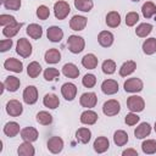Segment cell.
I'll return each mask as SVG.
<instances>
[{"mask_svg": "<svg viewBox=\"0 0 156 156\" xmlns=\"http://www.w3.org/2000/svg\"><path fill=\"white\" fill-rule=\"evenodd\" d=\"M154 129H155V132H156V122H155V126H154Z\"/></svg>", "mask_w": 156, "mask_h": 156, "instance_id": "816d5d0a", "label": "cell"}, {"mask_svg": "<svg viewBox=\"0 0 156 156\" xmlns=\"http://www.w3.org/2000/svg\"><path fill=\"white\" fill-rule=\"evenodd\" d=\"M113 143L117 146H124L128 143V134H127V132H124L122 129L116 130L113 133Z\"/></svg>", "mask_w": 156, "mask_h": 156, "instance_id": "d6a6232c", "label": "cell"}, {"mask_svg": "<svg viewBox=\"0 0 156 156\" xmlns=\"http://www.w3.org/2000/svg\"><path fill=\"white\" fill-rule=\"evenodd\" d=\"M140 121V117L136 115V112H129L124 117V122L127 126H135Z\"/></svg>", "mask_w": 156, "mask_h": 156, "instance_id": "7dc6e473", "label": "cell"}, {"mask_svg": "<svg viewBox=\"0 0 156 156\" xmlns=\"http://www.w3.org/2000/svg\"><path fill=\"white\" fill-rule=\"evenodd\" d=\"M99 60L94 54H87L82 58V66L87 69H94L98 67Z\"/></svg>", "mask_w": 156, "mask_h": 156, "instance_id": "4316f807", "label": "cell"}, {"mask_svg": "<svg viewBox=\"0 0 156 156\" xmlns=\"http://www.w3.org/2000/svg\"><path fill=\"white\" fill-rule=\"evenodd\" d=\"M139 21V13L135 11H130L126 15V24L128 27H133L136 24V22Z\"/></svg>", "mask_w": 156, "mask_h": 156, "instance_id": "ee69618b", "label": "cell"}, {"mask_svg": "<svg viewBox=\"0 0 156 156\" xmlns=\"http://www.w3.org/2000/svg\"><path fill=\"white\" fill-rule=\"evenodd\" d=\"M44 60L49 65H55V63L60 62V60H61V52L58 51V49L51 48V49H49V50L45 51Z\"/></svg>", "mask_w": 156, "mask_h": 156, "instance_id": "ffe728a7", "label": "cell"}, {"mask_svg": "<svg viewBox=\"0 0 156 156\" xmlns=\"http://www.w3.org/2000/svg\"><path fill=\"white\" fill-rule=\"evenodd\" d=\"M132 1H134V2H138V1H140V0H132Z\"/></svg>", "mask_w": 156, "mask_h": 156, "instance_id": "f5cc1de1", "label": "cell"}, {"mask_svg": "<svg viewBox=\"0 0 156 156\" xmlns=\"http://www.w3.org/2000/svg\"><path fill=\"white\" fill-rule=\"evenodd\" d=\"M35 119L41 126H49L52 123V116L48 111H39L35 116Z\"/></svg>", "mask_w": 156, "mask_h": 156, "instance_id": "74e56055", "label": "cell"}, {"mask_svg": "<svg viewBox=\"0 0 156 156\" xmlns=\"http://www.w3.org/2000/svg\"><path fill=\"white\" fill-rule=\"evenodd\" d=\"M27 34L32 38V39H40L41 35H43V28L41 26L37 24V23H30L28 27H27Z\"/></svg>", "mask_w": 156, "mask_h": 156, "instance_id": "1f68e13d", "label": "cell"}, {"mask_svg": "<svg viewBox=\"0 0 156 156\" xmlns=\"http://www.w3.org/2000/svg\"><path fill=\"white\" fill-rule=\"evenodd\" d=\"M143 51L146 55H154L156 52V38H147L143 43Z\"/></svg>", "mask_w": 156, "mask_h": 156, "instance_id": "8d00e7d4", "label": "cell"}, {"mask_svg": "<svg viewBox=\"0 0 156 156\" xmlns=\"http://www.w3.org/2000/svg\"><path fill=\"white\" fill-rule=\"evenodd\" d=\"M119 111H121V104L116 99H110V100L105 101L102 105V112L107 117L116 116L119 113Z\"/></svg>", "mask_w": 156, "mask_h": 156, "instance_id": "5b68a950", "label": "cell"}, {"mask_svg": "<svg viewBox=\"0 0 156 156\" xmlns=\"http://www.w3.org/2000/svg\"><path fill=\"white\" fill-rule=\"evenodd\" d=\"M127 107L130 112H141L145 108V101L139 95H132L127 99Z\"/></svg>", "mask_w": 156, "mask_h": 156, "instance_id": "277c9868", "label": "cell"}, {"mask_svg": "<svg viewBox=\"0 0 156 156\" xmlns=\"http://www.w3.org/2000/svg\"><path fill=\"white\" fill-rule=\"evenodd\" d=\"M151 133V126L147 122H143L140 123L135 129H134V135L136 139H144L146 136H149Z\"/></svg>", "mask_w": 156, "mask_h": 156, "instance_id": "603a6c76", "label": "cell"}, {"mask_svg": "<svg viewBox=\"0 0 156 156\" xmlns=\"http://www.w3.org/2000/svg\"><path fill=\"white\" fill-rule=\"evenodd\" d=\"M135 69H136V63H135V61L128 60V61L123 62V65L121 66L118 73H119L121 77H128V76H130Z\"/></svg>", "mask_w": 156, "mask_h": 156, "instance_id": "83f0119b", "label": "cell"}, {"mask_svg": "<svg viewBox=\"0 0 156 156\" xmlns=\"http://www.w3.org/2000/svg\"><path fill=\"white\" fill-rule=\"evenodd\" d=\"M98 102V96L93 91H88V93H83L79 98V104L80 106L85 107V108H93L95 107Z\"/></svg>", "mask_w": 156, "mask_h": 156, "instance_id": "ba28073f", "label": "cell"}, {"mask_svg": "<svg viewBox=\"0 0 156 156\" xmlns=\"http://www.w3.org/2000/svg\"><path fill=\"white\" fill-rule=\"evenodd\" d=\"M141 150L146 155H152L156 152V140L155 139H146L141 144Z\"/></svg>", "mask_w": 156, "mask_h": 156, "instance_id": "f35d334b", "label": "cell"}, {"mask_svg": "<svg viewBox=\"0 0 156 156\" xmlns=\"http://www.w3.org/2000/svg\"><path fill=\"white\" fill-rule=\"evenodd\" d=\"M23 101L27 105H33L38 101V89L34 85H28L24 88L23 94H22Z\"/></svg>", "mask_w": 156, "mask_h": 156, "instance_id": "52a82bcc", "label": "cell"}, {"mask_svg": "<svg viewBox=\"0 0 156 156\" xmlns=\"http://www.w3.org/2000/svg\"><path fill=\"white\" fill-rule=\"evenodd\" d=\"M67 46H68V50L72 54H79L85 48V40L79 35L72 34L67 39Z\"/></svg>", "mask_w": 156, "mask_h": 156, "instance_id": "6da1fadb", "label": "cell"}, {"mask_svg": "<svg viewBox=\"0 0 156 156\" xmlns=\"http://www.w3.org/2000/svg\"><path fill=\"white\" fill-rule=\"evenodd\" d=\"M2 5L5 6V9L7 10H12V11H18L21 9V0H4Z\"/></svg>", "mask_w": 156, "mask_h": 156, "instance_id": "f6af8a7d", "label": "cell"}, {"mask_svg": "<svg viewBox=\"0 0 156 156\" xmlns=\"http://www.w3.org/2000/svg\"><path fill=\"white\" fill-rule=\"evenodd\" d=\"M123 88H124V91H127V93H133V94H134V93H139V91L143 90L144 83H143V80H141L140 78H136V77H134V78H128V79L124 82Z\"/></svg>", "mask_w": 156, "mask_h": 156, "instance_id": "8992f818", "label": "cell"}, {"mask_svg": "<svg viewBox=\"0 0 156 156\" xmlns=\"http://www.w3.org/2000/svg\"><path fill=\"white\" fill-rule=\"evenodd\" d=\"M122 155L123 156H138V152L134 149H127V150H124L122 152Z\"/></svg>", "mask_w": 156, "mask_h": 156, "instance_id": "f907efd6", "label": "cell"}, {"mask_svg": "<svg viewBox=\"0 0 156 156\" xmlns=\"http://www.w3.org/2000/svg\"><path fill=\"white\" fill-rule=\"evenodd\" d=\"M48 150L51 154H60L63 150V140L57 135L51 136L48 140Z\"/></svg>", "mask_w": 156, "mask_h": 156, "instance_id": "5bb4252c", "label": "cell"}, {"mask_svg": "<svg viewBox=\"0 0 156 156\" xmlns=\"http://www.w3.org/2000/svg\"><path fill=\"white\" fill-rule=\"evenodd\" d=\"M43 105H44L45 107L50 108V110H55V108H57L58 105H60V99H58V96H57L56 94H52V93L46 94V95L43 98Z\"/></svg>", "mask_w": 156, "mask_h": 156, "instance_id": "7402d4cb", "label": "cell"}, {"mask_svg": "<svg viewBox=\"0 0 156 156\" xmlns=\"http://www.w3.org/2000/svg\"><path fill=\"white\" fill-rule=\"evenodd\" d=\"M105 22L110 28H117L121 24V15L117 11H110L106 15Z\"/></svg>", "mask_w": 156, "mask_h": 156, "instance_id": "d4e9b609", "label": "cell"}, {"mask_svg": "<svg viewBox=\"0 0 156 156\" xmlns=\"http://www.w3.org/2000/svg\"><path fill=\"white\" fill-rule=\"evenodd\" d=\"M118 83L115 79H105L101 83V91L105 95H113L116 93H118Z\"/></svg>", "mask_w": 156, "mask_h": 156, "instance_id": "4fadbf2b", "label": "cell"}, {"mask_svg": "<svg viewBox=\"0 0 156 156\" xmlns=\"http://www.w3.org/2000/svg\"><path fill=\"white\" fill-rule=\"evenodd\" d=\"M116 62L113 60H105L101 65V69L105 74H113L116 72Z\"/></svg>", "mask_w": 156, "mask_h": 156, "instance_id": "60d3db41", "label": "cell"}, {"mask_svg": "<svg viewBox=\"0 0 156 156\" xmlns=\"http://www.w3.org/2000/svg\"><path fill=\"white\" fill-rule=\"evenodd\" d=\"M4 84H5V89L6 90H9L11 93H15V91L18 90V88L21 85V80L15 76H9L4 80Z\"/></svg>", "mask_w": 156, "mask_h": 156, "instance_id": "f1b7e54d", "label": "cell"}, {"mask_svg": "<svg viewBox=\"0 0 156 156\" xmlns=\"http://www.w3.org/2000/svg\"><path fill=\"white\" fill-rule=\"evenodd\" d=\"M93 0H74V7L82 12H90L93 10Z\"/></svg>", "mask_w": 156, "mask_h": 156, "instance_id": "e575fe53", "label": "cell"}, {"mask_svg": "<svg viewBox=\"0 0 156 156\" xmlns=\"http://www.w3.org/2000/svg\"><path fill=\"white\" fill-rule=\"evenodd\" d=\"M87 23H88L87 17L80 16V15H74V16L69 20V28H71L72 30L79 32V30H83V29L87 27Z\"/></svg>", "mask_w": 156, "mask_h": 156, "instance_id": "8fae6325", "label": "cell"}, {"mask_svg": "<svg viewBox=\"0 0 156 156\" xmlns=\"http://www.w3.org/2000/svg\"><path fill=\"white\" fill-rule=\"evenodd\" d=\"M6 112L7 115H10L11 117H18L22 115L23 112V106L22 104L16 100V99H12V100H9L7 104H6Z\"/></svg>", "mask_w": 156, "mask_h": 156, "instance_id": "9c48e42d", "label": "cell"}, {"mask_svg": "<svg viewBox=\"0 0 156 156\" xmlns=\"http://www.w3.org/2000/svg\"><path fill=\"white\" fill-rule=\"evenodd\" d=\"M16 22H17L16 18L13 16H11V15H5V13L0 15V24L2 27H6V26L12 24V23H16Z\"/></svg>", "mask_w": 156, "mask_h": 156, "instance_id": "c3c4849f", "label": "cell"}, {"mask_svg": "<svg viewBox=\"0 0 156 156\" xmlns=\"http://www.w3.org/2000/svg\"><path fill=\"white\" fill-rule=\"evenodd\" d=\"M69 12H71V7H69L68 2H66L63 0H58L54 4V15L57 20H60V21L65 20Z\"/></svg>", "mask_w": 156, "mask_h": 156, "instance_id": "3957f363", "label": "cell"}, {"mask_svg": "<svg viewBox=\"0 0 156 156\" xmlns=\"http://www.w3.org/2000/svg\"><path fill=\"white\" fill-rule=\"evenodd\" d=\"M49 16H50V10H49L48 6H45V5L38 6V9H37V17H38L39 20L45 21V20L49 18Z\"/></svg>", "mask_w": 156, "mask_h": 156, "instance_id": "bcb514c9", "label": "cell"}, {"mask_svg": "<svg viewBox=\"0 0 156 156\" xmlns=\"http://www.w3.org/2000/svg\"><path fill=\"white\" fill-rule=\"evenodd\" d=\"M16 52L23 57V58H27L32 55L33 52V49H32V44L29 43L28 39L26 38H20L16 43Z\"/></svg>", "mask_w": 156, "mask_h": 156, "instance_id": "7a4b0ae2", "label": "cell"}, {"mask_svg": "<svg viewBox=\"0 0 156 156\" xmlns=\"http://www.w3.org/2000/svg\"><path fill=\"white\" fill-rule=\"evenodd\" d=\"M98 118H99V116H98V113H96L95 111H93L91 108H87L85 111H83V112L80 113V118H79V119H80V122H82L83 124L93 126V124L96 123Z\"/></svg>", "mask_w": 156, "mask_h": 156, "instance_id": "9a60e30c", "label": "cell"}, {"mask_svg": "<svg viewBox=\"0 0 156 156\" xmlns=\"http://www.w3.org/2000/svg\"><path fill=\"white\" fill-rule=\"evenodd\" d=\"M22 26H23L22 22H16V23L9 24V26L4 27V29H2V34H4L6 38L11 39V38H13V37L20 32V29L22 28Z\"/></svg>", "mask_w": 156, "mask_h": 156, "instance_id": "484cf974", "label": "cell"}, {"mask_svg": "<svg viewBox=\"0 0 156 156\" xmlns=\"http://www.w3.org/2000/svg\"><path fill=\"white\" fill-rule=\"evenodd\" d=\"M20 134H21V138L23 141H30V143L35 141L39 136V133L34 127H26V128L21 129Z\"/></svg>", "mask_w": 156, "mask_h": 156, "instance_id": "ac0fdd59", "label": "cell"}, {"mask_svg": "<svg viewBox=\"0 0 156 156\" xmlns=\"http://www.w3.org/2000/svg\"><path fill=\"white\" fill-rule=\"evenodd\" d=\"M4 68L11 72H15V73H21L23 71V63L18 58L9 57L4 62Z\"/></svg>", "mask_w": 156, "mask_h": 156, "instance_id": "7c38bea8", "label": "cell"}, {"mask_svg": "<svg viewBox=\"0 0 156 156\" xmlns=\"http://www.w3.org/2000/svg\"><path fill=\"white\" fill-rule=\"evenodd\" d=\"M61 94L65 98V100H67V101L74 100V98L77 95V87H76V84H73L71 82H67V83L62 84V87H61Z\"/></svg>", "mask_w": 156, "mask_h": 156, "instance_id": "30bf717a", "label": "cell"}, {"mask_svg": "<svg viewBox=\"0 0 156 156\" xmlns=\"http://www.w3.org/2000/svg\"><path fill=\"white\" fill-rule=\"evenodd\" d=\"M82 84L85 88H93L96 84V77L93 73H87L83 78H82Z\"/></svg>", "mask_w": 156, "mask_h": 156, "instance_id": "7bdbcfd3", "label": "cell"}, {"mask_svg": "<svg viewBox=\"0 0 156 156\" xmlns=\"http://www.w3.org/2000/svg\"><path fill=\"white\" fill-rule=\"evenodd\" d=\"M17 154L20 156H34L35 149L30 141H23L22 144H20V146L17 149Z\"/></svg>", "mask_w": 156, "mask_h": 156, "instance_id": "f546056e", "label": "cell"}, {"mask_svg": "<svg viewBox=\"0 0 156 156\" xmlns=\"http://www.w3.org/2000/svg\"><path fill=\"white\" fill-rule=\"evenodd\" d=\"M76 139L80 143V144H88L91 139V132L89 128L82 127L76 132Z\"/></svg>", "mask_w": 156, "mask_h": 156, "instance_id": "4dcf8cb0", "label": "cell"}, {"mask_svg": "<svg viewBox=\"0 0 156 156\" xmlns=\"http://www.w3.org/2000/svg\"><path fill=\"white\" fill-rule=\"evenodd\" d=\"M12 44H13V41H12V39H2L1 41H0V51L1 52H5V51H7V50H10L11 48H12Z\"/></svg>", "mask_w": 156, "mask_h": 156, "instance_id": "681fc988", "label": "cell"}, {"mask_svg": "<svg viewBox=\"0 0 156 156\" xmlns=\"http://www.w3.org/2000/svg\"><path fill=\"white\" fill-rule=\"evenodd\" d=\"M4 134L6 135V136H9V138H13V136H16L18 133H21V129H20V124L17 123V122H13V121H11V122H7L5 126H4Z\"/></svg>", "mask_w": 156, "mask_h": 156, "instance_id": "cb8c5ba5", "label": "cell"}, {"mask_svg": "<svg viewBox=\"0 0 156 156\" xmlns=\"http://www.w3.org/2000/svg\"><path fill=\"white\" fill-rule=\"evenodd\" d=\"M58 77H60V71L56 69V68H54V67H49V68H46L44 71V78L48 82H51L54 79H57Z\"/></svg>", "mask_w": 156, "mask_h": 156, "instance_id": "b9f144b4", "label": "cell"}, {"mask_svg": "<svg viewBox=\"0 0 156 156\" xmlns=\"http://www.w3.org/2000/svg\"><path fill=\"white\" fill-rule=\"evenodd\" d=\"M40 73H41V66H40L39 62L32 61V62L27 66V74H28L30 78H37Z\"/></svg>", "mask_w": 156, "mask_h": 156, "instance_id": "ab89813d", "label": "cell"}, {"mask_svg": "<svg viewBox=\"0 0 156 156\" xmlns=\"http://www.w3.org/2000/svg\"><path fill=\"white\" fill-rule=\"evenodd\" d=\"M141 13L145 18H151L156 15V5L151 1H146L141 6Z\"/></svg>", "mask_w": 156, "mask_h": 156, "instance_id": "836d02e7", "label": "cell"}, {"mask_svg": "<svg viewBox=\"0 0 156 156\" xmlns=\"http://www.w3.org/2000/svg\"><path fill=\"white\" fill-rule=\"evenodd\" d=\"M151 32H152V24L146 23V22L140 23V24L135 28V34H136L138 37H140V38H146Z\"/></svg>", "mask_w": 156, "mask_h": 156, "instance_id": "d590c367", "label": "cell"}, {"mask_svg": "<svg viewBox=\"0 0 156 156\" xmlns=\"http://www.w3.org/2000/svg\"><path fill=\"white\" fill-rule=\"evenodd\" d=\"M93 147H94V151L98 152V154H102L105 151L108 150L110 147V141L106 136H98L95 140H94V144H93Z\"/></svg>", "mask_w": 156, "mask_h": 156, "instance_id": "d6986e66", "label": "cell"}, {"mask_svg": "<svg viewBox=\"0 0 156 156\" xmlns=\"http://www.w3.org/2000/svg\"><path fill=\"white\" fill-rule=\"evenodd\" d=\"M115 41V37L110 30H101L98 35V43L102 48H110Z\"/></svg>", "mask_w": 156, "mask_h": 156, "instance_id": "e0dca14e", "label": "cell"}, {"mask_svg": "<svg viewBox=\"0 0 156 156\" xmlns=\"http://www.w3.org/2000/svg\"><path fill=\"white\" fill-rule=\"evenodd\" d=\"M46 37L52 43H60L63 38V30L57 26H51L46 30Z\"/></svg>", "mask_w": 156, "mask_h": 156, "instance_id": "2e32d148", "label": "cell"}, {"mask_svg": "<svg viewBox=\"0 0 156 156\" xmlns=\"http://www.w3.org/2000/svg\"><path fill=\"white\" fill-rule=\"evenodd\" d=\"M79 73H80V72H79L78 67H77L74 63H72V62L65 63L63 67H62V74H63L65 77H67V78L76 79V78H78Z\"/></svg>", "mask_w": 156, "mask_h": 156, "instance_id": "44dd1931", "label": "cell"}]
</instances>
